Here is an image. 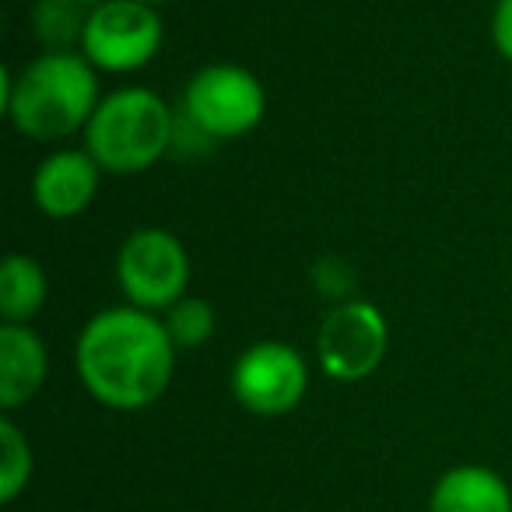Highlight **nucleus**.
<instances>
[{"label":"nucleus","instance_id":"1","mask_svg":"<svg viewBox=\"0 0 512 512\" xmlns=\"http://www.w3.org/2000/svg\"><path fill=\"white\" fill-rule=\"evenodd\" d=\"M78 376L99 404L116 411L148 407L169 390L176 344L165 323L137 306L99 313L78 337Z\"/></svg>","mask_w":512,"mask_h":512},{"label":"nucleus","instance_id":"2","mask_svg":"<svg viewBox=\"0 0 512 512\" xmlns=\"http://www.w3.org/2000/svg\"><path fill=\"white\" fill-rule=\"evenodd\" d=\"M95 67L85 53L50 50L18 78L4 74V113L32 141H60L88 127L99 102Z\"/></svg>","mask_w":512,"mask_h":512},{"label":"nucleus","instance_id":"3","mask_svg":"<svg viewBox=\"0 0 512 512\" xmlns=\"http://www.w3.org/2000/svg\"><path fill=\"white\" fill-rule=\"evenodd\" d=\"M176 127L172 113L148 88H123L99 102L85 127L88 155L113 176H134L169 151Z\"/></svg>","mask_w":512,"mask_h":512},{"label":"nucleus","instance_id":"4","mask_svg":"<svg viewBox=\"0 0 512 512\" xmlns=\"http://www.w3.org/2000/svg\"><path fill=\"white\" fill-rule=\"evenodd\" d=\"M264 109L267 95L260 81L232 64L204 67L200 74H193L183 95L186 123L211 141H232L249 134L264 120Z\"/></svg>","mask_w":512,"mask_h":512},{"label":"nucleus","instance_id":"5","mask_svg":"<svg viewBox=\"0 0 512 512\" xmlns=\"http://www.w3.org/2000/svg\"><path fill=\"white\" fill-rule=\"evenodd\" d=\"M116 278L130 306L155 313L172 309L183 299L186 278H190V260L176 235L165 228H137L116 256Z\"/></svg>","mask_w":512,"mask_h":512},{"label":"nucleus","instance_id":"6","mask_svg":"<svg viewBox=\"0 0 512 512\" xmlns=\"http://www.w3.org/2000/svg\"><path fill=\"white\" fill-rule=\"evenodd\" d=\"M162 50V18L141 0H102L81 36V53L99 71H141Z\"/></svg>","mask_w":512,"mask_h":512},{"label":"nucleus","instance_id":"7","mask_svg":"<svg viewBox=\"0 0 512 512\" xmlns=\"http://www.w3.org/2000/svg\"><path fill=\"white\" fill-rule=\"evenodd\" d=\"M386 320L372 302L351 299L334 306L320 323L316 334V351L327 376L341 383H355L379 369L386 355Z\"/></svg>","mask_w":512,"mask_h":512},{"label":"nucleus","instance_id":"8","mask_svg":"<svg viewBox=\"0 0 512 512\" xmlns=\"http://www.w3.org/2000/svg\"><path fill=\"white\" fill-rule=\"evenodd\" d=\"M232 390L246 411L264 414H288L309 390V369L292 344L260 341L246 348L235 362Z\"/></svg>","mask_w":512,"mask_h":512},{"label":"nucleus","instance_id":"9","mask_svg":"<svg viewBox=\"0 0 512 512\" xmlns=\"http://www.w3.org/2000/svg\"><path fill=\"white\" fill-rule=\"evenodd\" d=\"M99 193V162L88 151H57L36 169L32 197L50 218H74Z\"/></svg>","mask_w":512,"mask_h":512},{"label":"nucleus","instance_id":"10","mask_svg":"<svg viewBox=\"0 0 512 512\" xmlns=\"http://www.w3.org/2000/svg\"><path fill=\"white\" fill-rule=\"evenodd\" d=\"M46 379V348L25 323L0 327V407L15 411L39 393Z\"/></svg>","mask_w":512,"mask_h":512},{"label":"nucleus","instance_id":"11","mask_svg":"<svg viewBox=\"0 0 512 512\" xmlns=\"http://www.w3.org/2000/svg\"><path fill=\"white\" fill-rule=\"evenodd\" d=\"M432 512H512V495L495 470L456 467L435 484Z\"/></svg>","mask_w":512,"mask_h":512},{"label":"nucleus","instance_id":"12","mask_svg":"<svg viewBox=\"0 0 512 512\" xmlns=\"http://www.w3.org/2000/svg\"><path fill=\"white\" fill-rule=\"evenodd\" d=\"M46 302V274L32 256H8L0 267V316L4 323H29Z\"/></svg>","mask_w":512,"mask_h":512},{"label":"nucleus","instance_id":"13","mask_svg":"<svg viewBox=\"0 0 512 512\" xmlns=\"http://www.w3.org/2000/svg\"><path fill=\"white\" fill-rule=\"evenodd\" d=\"M95 8L85 0H39L36 8V36L50 50H67L74 39L85 36V25Z\"/></svg>","mask_w":512,"mask_h":512},{"label":"nucleus","instance_id":"14","mask_svg":"<svg viewBox=\"0 0 512 512\" xmlns=\"http://www.w3.org/2000/svg\"><path fill=\"white\" fill-rule=\"evenodd\" d=\"M0 498L4 502H15L18 491L25 488L32 474V449L25 442V435L15 428V421H0Z\"/></svg>","mask_w":512,"mask_h":512},{"label":"nucleus","instance_id":"15","mask_svg":"<svg viewBox=\"0 0 512 512\" xmlns=\"http://www.w3.org/2000/svg\"><path fill=\"white\" fill-rule=\"evenodd\" d=\"M165 330H169L176 348H200L214 334V309L204 299H179L172 309H165Z\"/></svg>","mask_w":512,"mask_h":512},{"label":"nucleus","instance_id":"16","mask_svg":"<svg viewBox=\"0 0 512 512\" xmlns=\"http://www.w3.org/2000/svg\"><path fill=\"white\" fill-rule=\"evenodd\" d=\"M313 281L327 299L337 302V306L351 302L348 295L355 292V271H351L348 260H341V256H323L320 264L313 267Z\"/></svg>","mask_w":512,"mask_h":512},{"label":"nucleus","instance_id":"17","mask_svg":"<svg viewBox=\"0 0 512 512\" xmlns=\"http://www.w3.org/2000/svg\"><path fill=\"white\" fill-rule=\"evenodd\" d=\"M491 39H495V50L512 64V0H498L495 18H491Z\"/></svg>","mask_w":512,"mask_h":512},{"label":"nucleus","instance_id":"18","mask_svg":"<svg viewBox=\"0 0 512 512\" xmlns=\"http://www.w3.org/2000/svg\"><path fill=\"white\" fill-rule=\"evenodd\" d=\"M141 4H148V8H158V4H172V0H141Z\"/></svg>","mask_w":512,"mask_h":512}]
</instances>
